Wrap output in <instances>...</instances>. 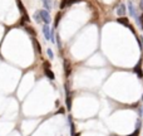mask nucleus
Masks as SVG:
<instances>
[{"label": "nucleus", "instance_id": "obj_9", "mask_svg": "<svg viewBox=\"0 0 143 136\" xmlns=\"http://www.w3.org/2000/svg\"><path fill=\"white\" fill-rule=\"evenodd\" d=\"M16 4H18V8L20 9V11H22V15H23V16H24V15H27L25 8L23 7V4H22V0H16Z\"/></svg>", "mask_w": 143, "mask_h": 136}, {"label": "nucleus", "instance_id": "obj_17", "mask_svg": "<svg viewBox=\"0 0 143 136\" xmlns=\"http://www.w3.org/2000/svg\"><path fill=\"white\" fill-rule=\"evenodd\" d=\"M138 134H139V129H137L136 131H134V132L132 134V135H129V136H138Z\"/></svg>", "mask_w": 143, "mask_h": 136}, {"label": "nucleus", "instance_id": "obj_12", "mask_svg": "<svg viewBox=\"0 0 143 136\" xmlns=\"http://www.w3.org/2000/svg\"><path fill=\"white\" fill-rule=\"evenodd\" d=\"M60 18H62V13H58L57 18H55V23H54V27H55V28L58 27V23H59V20H60Z\"/></svg>", "mask_w": 143, "mask_h": 136}, {"label": "nucleus", "instance_id": "obj_6", "mask_svg": "<svg viewBox=\"0 0 143 136\" xmlns=\"http://www.w3.org/2000/svg\"><path fill=\"white\" fill-rule=\"evenodd\" d=\"M128 9H129L131 15H132V16H134L137 20H138V16H137V14H136V10H134V8H133V5H132V3H131V1L128 3Z\"/></svg>", "mask_w": 143, "mask_h": 136}, {"label": "nucleus", "instance_id": "obj_13", "mask_svg": "<svg viewBox=\"0 0 143 136\" xmlns=\"http://www.w3.org/2000/svg\"><path fill=\"white\" fill-rule=\"evenodd\" d=\"M34 18H35V20H36L38 23H40V22H42V18H40V14H39V11H36V13H35Z\"/></svg>", "mask_w": 143, "mask_h": 136}, {"label": "nucleus", "instance_id": "obj_15", "mask_svg": "<svg viewBox=\"0 0 143 136\" xmlns=\"http://www.w3.org/2000/svg\"><path fill=\"white\" fill-rule=\"evenodd\" d=\"M79 1H82V0H68V5H73V4L79 3Z\"/></svg>", "mask_w": 143, "mask_h": 136}, {"label": "nucleus", "instance_id": "obj_3", "mask_svg": "<svg viewBox=\"0 0 143 136\" xmlns=\"http://www.w3.org/2000/svg\"><path fill=\"white\" fill-rule=\"evenodd\" d=\"M43 33H44V37H45L47 40H53V36H51V33H50V28L48 24H45L43 27Z\"/></svg>", "mask_w": 143, "mask_h": 136}, {"label": "nucleus", "instance_id": "obj_16", "mask_svg": "<svg viewBox=\"0 0 143 136\" xmlns=\"http://www.w3.org/2000/svg\"><path fill=\"white\" fill-rule=\"evenodd\" d=\"M47 53H48L49 58L51 59V58H53V50H51V49H48V50H47Z\"/></svg>", "mask_w": 143, "mask_h": 136}, {"label": "nucleus", "instance_id": "obj_8", "mask_svg": "<svg viewBox=\"0 0 143 136\" xmlns=\"http://www.w3.org/2000/svg\"><path fill=\"white\" fill-rule=\"evenodd\" d=\"M64 71H65V74H67V76L70 74V63H69L67 59L64 61Z\"/></svg>", "mask_w": 143, "mask_h": 136}, {"label": "nucleus", "instance_id": "obj_19", "mask_svg": "<svg viewBox=\"0 0 143 136\" xmlns=\"http://www.w3.org/2000/svg\"><path fill=\"white\" fill-rule=\"evenodd\" d=\"M142 101H143V96H142Z\"/></svg>", "mask_w": 143, "mask_h": 136}, {"label": "nucleus", "instance_id": "obj_18", "mask_svg": "<svg viewBox=\"0 0 143 136\" xmlns=\"http://www.w3.org/2000/svg\"><path fill=\"white\" fill-rule=\"evenodd\" d=\"M139 8H141V10L143 11V0H141V1H139Z\"/></svg>", "mask_w": 143, "mask_h": 136}, {"label": "nucleus", "instance_id": "obj_14", "mask_svg": "<svg viewBox=\"0 0 143 136\" xmlns=\"http://www.w3.org/2000/svg\"><path fill=\"white\" fill-rule=\"evenodd\" d=\"M25 29H27V30H28V32H29V33H30V34H31V36H33V37L35 36V30H34V29H33V28H30V27H27V28H25Z\"/></svg>", "mask_w": 143, "mask_h": 136}, {"label": "nucleus", "instance_id": "obj_7", "mask_svg": "<svg viewBox=\"0 0 143 136\" xmlns=\"http://www.w3.org/2000/svg\"><path fill=\"white\" fill-rule=\"evenodd\" d=\"M117 14L121 15V16L126 14V7H124V4H121V5L118 7V9H117Z\"/></svg>", "mask_w": 143, "mask_h": 136}, {"label": "nucleus", "instance_id": "obj_10", "mask_svg": "<svg viewBox=\"0 0 143 136\" xmlns=\"http://www.w3.org/2000/svg\"><path fill=\"white\" fill-rule=\"evenodd\" d=\"M33 43H34V47H35V49L38 50V53L40 54V53H42V48H40V44H39V42H38L35 38H34V39H33Z\"/></svg>", "mask_w": 143, "mask_h": 136}, {"label": "nucleus", "instance_id": "obj_4", "mask_svg": "<svg viewBox=\"0 0 143 136\" xmlns=\"http://www.w3.org/2000/svg\"><path fill=\"white\" fill-rule=\"evenodd\" d=\"M44 71H45V74H47V76H48L50 79H54V78H55L54 73L50 71V63H48V62H45V63H44Z\"/></svg>", "mask_w": 143, "mask_h": 136}, {"label": "nucleus", "instance_id": "obj_1", "mask_svg": "<svg viewBox=\"0 0 143 136\" xmlns=\"http://www.w3.org/2000/svg\"><path fill=\"white\" fill-rule=\"evenodd\" d=\"M133 72L136 73L139 78H143V69H142V58L139 59V62L136 64V67L133 68Z\"/></svg>", "mask_w": 143, "mask_h": 136}, {"label": "nucleus", "instance_id": "obj_11", "mask_svg": "<svg viewBox=\"0 0 143 136\" xmlns=\"http://www.w3.org/2000/svg\"><path fill=\"white\" fill-rule=\"evenodd\" d=\"M44 3V7H45V9L49 11L50 9H51V0H43Z\"/></svg>", "mask_w": 143, "mask_h": 136}, {"label": "nucleus", "instance_id": "obj_5", "mask_svg": "<svg viewBox=\"0 0 143 136\" xmlns=\"http://www.w3.org/2000/svg\"><path fill=\"white\" fill-rule=\"evenodd\" d=\"M117 22L119 23V24H123L124 27H128V28H131V25H129V20L127 19V18H124V16L118 18V19H117ZM131 29H132V32H134V30H133V28H131Z\"/></svg>", "mask_w": 143, "mask_h": 136}, {"label": "nucleus", "instance_id": "obj_2", "mask_svg": "<svg viewBox=\"0 0 143 136\" xmlns=\"http://www.w3.org/2000/svg\"><path fill=\"white\" fill-rule=\"evenodd\" d=\"M39 14H40L42 20H43L45 24H48V25H49V23H50V15H49V13H48V10H39Z\"/></svg>", "mask_w": 143, "mask_h": 136}]
</instances>
